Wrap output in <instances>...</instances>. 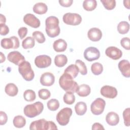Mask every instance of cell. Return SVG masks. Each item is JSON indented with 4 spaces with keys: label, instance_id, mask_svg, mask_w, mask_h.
<instances>
[{
    "label": "cell",
    "instance_id": "cell-3",
    "mask_svg": "<svg viewBox=\"0 0 130 130\" xmlns=\"http://www.w3.org/2000/svg\"><path fill=\"white\" fill-rule=\"evenodd\" d=\"M30 130H50L57 129V127L52 121H47L41 119L32 122L29 126Z\"/></svg>",
    "mask_w": 130,
    "mask_h": 130
},
{
    "label": "cell",
    "instance_id": "cell-16",
    "mask_svg": "<svg viewBox=\"0 0 130 130\" xmlns=\"http://www.w3.org/2000/svg\"><path fill=\"white\" fill-rule=\"evenodd\" d=\"M118 66L119 70L124 77L126 78L130 77V63L127 60L123 59L120 61Z\"/></svg>",
    "mask_w": 130,
    "mask_h": 130
},
{
    "label": "cell",
    "instance_id": "cell-6",
    "mask_svg": "<svg viewBox=\"0 0 130 130\" xmlns=\"http://www.w3.org/2000/svg\"><path fill=\"white\" fill-rule=\"evenodd\" d=\"M72 115V110L69 107H66L60 110L56 115V119L58 124L65 126L68 124L70 118Z\"/></svg>",
    "mask_w": 130,
    "mask_h": 130
},
{
    "label": "cell",
    "instance_id": "cell-40",
    "mask_svg": "<svg viewBox=\"0 0 130 130\" xmlns=\"http://www.w3.org/2000/svg\"><path fill=\"white\" fill-rule=\"evenodd\" d=\"M121 46L126 50L130 49V39L128 37L123 38L120 40Z\"/></svg>",
    "mask_w": 130,
    "mask_h": 130
},
{
    "label": "cell",
    "instance_id": "cell-32",
    "mask_svg": "<svg viewBox=\"0 0 130 130\" xmlns=\"http://www.w3.org/2000/svg\"><path fill=\"white\" fill-rule=\"evenodd\" d=\"M23 98L27 102L34 101L36 98V93L32 90L27 89L23 93Z\"/></svg>",
    "mask_w": 130,
    "mask_h": 130
},
{
    "label": "cell",
    "instance_id": "cell-29",
    "mask_svg": "<svg viewBox=\"0 0 130 130\" xmlns=\"http://www.w3.org/2000/svg\"><path fill=\"white\" fill-rule=\"evenodd\" d=\"M35 41L33 37H27L22 42V46L24 49H30L34 47Z\"/></svg>",
    "mask_w": 130,
    "mask_h": 130
},
{
    "label": "cell",
    "instance_id": "cell-46",
    "mask_svg": "<svg viewBox=\"0 0 130 130\" xmlns=\"http://www.w3.org/2000/svg\"><path fill=\"white\" fill-rule=\"evenodd\" d=\"M92 129L95 130V129H105L103 126L100 123L96 122L94 123L92 126Z\"/></svg>",
    "mask_w": 130,
    "mask_h": 130
},
{
    "label": "cell",
    "instance_id": "cell-25",
    "mask_svg": "<svg viewBox=\"0 0 130 130\" xmlns=\"http://www.w3.org/2000/svg\"><path fill=\"white\" fill-rule=\"evenodd\" d=\"M13 123L15 127L17 128H22L24 127L26 124V119L21 115H17L14 117Z\"/></svg>",
    "mask_w": 130,
    "mask_h": 130
},
{
    "label": "cell",
    "instance_id": "cell-48",
    "mask_svg": "<svg viewBox=\"0 0 130 130\" xmlns=\"http://www.w3.org/2000/svg\"><path fill=\"white\" fill-rule=\"evenodd\" d=\"M1 63H2V62H4L5 61L6 57H5V55H4L3 53L2 52H1Z\"/></svg>",
    "mask_w": 130,
    "mask_h": 130
},
{
    "label": "cell",
    "instance_id": "cell-22",
    "mask_svg": "<svg viewBox=\"0 0 130 130\" xmlns=\"http://www.w3.org/2000/svg\"><path fill=\"white\" fill-rule=\"evenodd\" d=\"M90 91L91 89L90 86L87 84H83L79 86L76 93L80 96L85 97L90 94Z\"/></svg>",
    "mask_w": 130,
    "mask_h": 130
},
{
    "label": "cell",
    "instance_id": "cell-33",
    "mask_svg": "<svg viewBox=\"0 0 130 130\" xmlns=\"http://www.w3.org/2000/svg\"><path fill=\"white\" fill-rule=\"evenodd\" d=\"M91 70L94 75H99L103 71V65L99 62H94L91 66Z\"/></svg>",
    "mask_w": 130,
    "mask_h": 130
},
{
    "label": "cell",
    "instance_id": "cell-39",
    "mask_svg": "<svg viewBox=\"0 0 130 130\" xmlns=\"http://www.w3.org/2000/svg\"><path fill=\"white\" fill-rule=\"evenodd\" d=\"M130 108H127L125 109L123 112V117L124 120V125L126 126H129L130 125Z\"/></svg>",
    "mask_w": 130,
    "mask_h": 130
},
{
    "label": "cell",
    "instance_id": "cell-7",
    "mask_svg": "<svg viewBox=\"0 0 130 130\" xmlns=\"http://www.w3.org/2000/svg\"><path fill=\"white\" fill-rule=\"evenodd\" d=\"M64 23L70 25H78L82 22L81 16L77 13H67L63 15L62 17Z\"/></svg>",
    "mask_w": 130,
    "mask_h": 130
},
{
    "label": "cell",
    "instance_id": "cell-27",
    "mask_svg": "<svg viewBox=\"0 0 130 130\" xmlns=\"http://www.w3.org/2000/svg\"><path fill=\"white\" fill-rule=\"evenodd\" d=\"M64 73L71 75L73 78H75L79 73V69L76 64H72L69 66L64 70Z\"/></svg>",
    "mask_w": 130,
    "mask_h": 130
},
{
    "label": "cell",
    "instance_id": "cell-23",
    "mask_svg": "<svg viewBox=\"0 0 130 130\" xmlns=\"http://www.w3.org/2000/svg\"><path fill=\"white\" fill-rule=\"evenodd\" d=\"M68 62L67 57L64 54H58L54 58V63L58 67H63Z\"/></svg>",
    "mask_w": 130,
    "mask_h": 130
},
{
    "label": "cell",
    "instance_id": "cell-30",
    "mask_svg": "<svg viewBox=\"0 0 130 130\" xmlns=\"http://www.w3.org/2000/svg\"><path fill=\"white\" fill-rule=\"evenodd\" d=\"M1 46L5 49H10L14 48V43L13 40L10 38H4L1 40Z\"/></svg>",
    "mask_w": 130,
    "mask_h": 130
},
{
    "label": "cell",
    "instance_id": "cell-43",
    "mask_svg": "<svg viewBox=\"0 0 130 130\" xmlns=\"http://www.w3.org/2000/svg\"><path fill=\"white\" fill-rule=\"evenodd\" d=\"M27 34V28L25 27H20L18 30V34L20 39H23Z\"/></svg>",
    "mask_w": 130,
    "mask_h": 130
},
{
    "label": "cell",
    "instance_id": "cell-4",
    "mask_svg": "<svg viewBox=\"0 0 130 130\" xmlns=\"http://www.w3.org/2000/svg\"><path fill=\"white\" fill-rule=\"evenodd\" d=\"M44 109V105L41 102H37L25 106L23 109L24 115L29 118H34L40 114Z\"/></svg>",
    "mask_w": 130,
    "mask_h": 130
},
{
    "label": "cell",
    "instance_id": "cell-28",
    "mask_svg": "<svg viewBox=\"0 0 130 130\" xmlns=\"http://www.w3.org/2000/svg\"><path fill=\"white\" fill-rule=\"evenodd\" d=\"M97 6L95 0H85L83 3V7L87 11H91L94 10Z\"/></svg>",
    "mask_w": 130,
    "mask_h": 130
},
{
    "label": "cell",
    "instance_id": "cell-44",
    "mask_svg": "<svg viewBox=\"0 0 130 130\" xmlns=\"http://www.w3.org/2000/svg\"><path fill=\"white\" fill-rule=\"evenodd\" d=\"M59 3L60 5L64 7H70L73 2V0H59Z\"/></svg>",
    "mask_w": 130,
    "mask_h": 130
},
{
    "label": "cell",
    "instance_id": "cell-24",
    "mask_svg": "<svg viewBox=\"0 0 130 130\" xmlns=\"http://www.w3.org/2000/svg\"><path fill=\"white\" fill-rule=\"evenodd\" d=\"M75 110L78 115H83L87 111V106L83 102H78L75 106Z\"/></svg>",
    "mask_w": 130,
    "mask_h": 130
},
{
    "label": "cell",
    "instance_id": "cell-12",
    "mask_svg": "<svg viewBox=\"0 0 130 130\" xmlns=\"http://www.w3.org/2000/svg\"><path fill=\"white\" fill-rule=\"evenodd\" d=\"M101 94L104 97L109 99H114L117 95V90L114 87L105 85L103 86L100 91Z\"/></svg>",
    "mask_w": 130,
    "mask_h": 130
},
{
    "label": "cell",
    "instance_id": "cell-37",
    "mask_svg": "<svg viewBox=\"0 0 130 130\" xmlns=\"http://www.w3.org/2000/svg\"><path fill=\"white\" fill-rule=\"evenodd\" d=\"M32 37L39 43H43L45 41V37L44 34L40 31H35L32 33Z\"/></svg>",
    "mask_w": 130,
    "mask_h": 130
},
{
    "label": "cell",
    "instance_id": "cell-47",
    "mask_svg": "<svg viewBox=\"0 0 130 130\" xmlns=\"http://www.w3.org/2000/svg\"><path fill=\"white\" fill-rule=\"evenodd\" d=\"M0 24L1 23H4L5 24L6 22V18L5 17V16L3 15L2 14H0Z\"/></svg>",
    "mask_w": 130,
    "mask_h": 130
},
{
    "label": "cell",
    "instance_id": "cell-14",
    "mask_svg": "<svg viewBox=\"0 0 130 130\" xmlns=\"http://www.w3.org/2000/svg\"><path fill=\"white\" fill-rule=\"evenodd\" d=\"M106 55L113 60H117L120 58L122 55V52L120 49L114 47L110 46L105 51Z\"/></svg>",
    "mask_w": 130,
    "mask_h": 130
},
{
    "label": "cell",
    "instance_id": "cell-36",
    "mask_svg": "<svg viewBox=\"0 0 130 130\" xmlns=\"http://www.w3.org/2000/svg\"><path fill=\"white\" fill-rule=\"evenodd\" d=\"M104 7L108 10H111L115 8L116 6V1L115 0H101Z\"/></svg>",
    "mask_w": 130,
    "mask_h": 130
},
{
    "label": "cell",
    "instance_id": "cell-35",
    "mask_svg": "<svg viewBox=\"0 0 130 130\" xmlns=\"http://www.w3.org/2000/svg\"><path fill=\"white\" fill-rule=\"evenodd\" d=\"M75 64L77 66L79 72H80V74L82 75H85L87 73V67L85 64V63L80 59H77L76 60Z\"/></svg>",
    "mask_w": 130,
    "mask_h": 130
},
{
    "label": "cell",
    "instance_id": "cell-26",
    "mask_svg": "<svg viewBox=\"0 0 130 130\" xmlns=\"http://www.w3.org/2000/svg\"><path fill=\"white\" fill-rule=\"evenodd\" d=\"M118 32L120 34H125L129 29V24L127 21H122L120 22L117 27Z\"/></svg>",
    "mask_w": 130,
    "mask_h": 130
},
{
    "label": "cell",
    "instance_id": "cell-10",
    "mask_svg": "<svg viewBox=\"0 0 130 130\" xmlns=\"http://www.w3.org/2000/svg\"><path fill=\"white\" fill-rule=\"evenodd\" d=\"M35 63L39 68H46L51 65V58L49 56L47 55H39L35 58Z\"/></svg>",
    "mask_w": 130,
    "mask_h": 130
},
{
    "label": "cell",
    "instance_id": "cell-41",
    "mask_svg": "<svg viewBox=\"0 0 130 130\" xmlns=\"http://www.w3.org/2000/svg\"><path fill=\"white\" fill-rule=\"evenodd\" d=\"M8 120V116L6 113L4 111H0V125L5 124Z\"/></svg>",
    "mask_w": 130,
    "mask_h": 130
},
{
    "label": "cell",
    "instance_id": "cell-49",
    "mask_svg": "<svg viewBox=\"0 0 130 130\" xmlns=\"http://www.w3.org/2000/svg\"><path fill=\"white\" fill-rule=\"evenodd\" d=\"M127 1H124L123 4H124V6H125V7H126L128 9H129V2L127 3Z\"/></svg>",
    "mask_w": 130,
    "mask_h": 130
},
{
    "label": "cell",
    "instance_id": "cell-45",
    "mask_svg": "<svg viewBox=\"0 0 130 130\" xmlns=\"http://www.w3.org/2000/svg\"><path fill=\"white\" fill-rule=\"evenodd\" d=\"M11 38L13 40L14 43V47L13 49H15L18 48L19 47V44H20L18 38L15 36H12V37H11Z\"/></svg>",
    "mask_w": 130,
    "mask_h": 130
},
{
    "label": "cell",
    "instance_id": "cell-8",
    "mask_svg": "<svg viewBox=\"0 0 130 130\" xmlns=\"http://www.w3.org/2000/svg\"><path fill=\"white\" fill-rule=\"evenodd\" d=\"M105 106L106 102L104 100L101 98H97L91 103L90 110L93 114L99 115L104 112Z\"/></svg>",
    "mask_w": 130,
    "mask_h": 130
},
{
    "label": "cell",
    "instance_id": "cell-1",
    "mask_svg": "<svg viewBox=\"0 0 130 130\" xmlns=\"http://www.w3.org/2000/svg\"><path fill=\"white\" fill-rule=\"evenodd\" d=\"M59 22V19L55 16H51L46 19L45 30L49 37L55 38L59 35L60 29Z\"/></svg>",
    "mask_w": 130,
    "mask_h": 130
},
{
    "label": "cell",
    "instance_id": "cell-9",
    "mask_svg": "<svg viewBox=\"0 0 130 130\" xmlns=\"http://www.w3.org/2000/svg\"><path fill=\"white\" fill-rule=\"evenodd\" d=\"M84 58L88 61H92L98 59L100 57V51L95 47H89L84 52Z\"/></svg>",
    "mask_w": 130,
    "mask_h": 130
},
{
    "label": "cell",
    "instance_id": "cell-21",
    "mask_svg": "<svg viewBox=\"0 0 130 130\" xmlns=\"http://www.w3.org/2000/svg\"><path fill=\"white\" fill-rule=\"evenodd\" d=\"M48 10L47 6L43 3H38L34 5L33 11L36 14L42 15L45 14Z\"/></svg>",
    "mask_w": 130,
    "mask_h": 130
},
{
    "label": "cell",
    "instance_id": "cell-38",
    "mask_svg": "<svg viewBox=\"0 0 130 130\" xmlns=\"http://www.w3.org/2000/svg\"><path fill=\"white\" fill-rule=\"evenodd\" d=\"M38 95L40 99L44 100H46L50 97L51 93L49 90L43 88L39 90Z\"/></svg>",
    "mask_w": 130,
    "mask_h": 130
},
{
    "label": "cell",
    "instance_id": "cell-31",
    "mask_svg": "<svg viewBox=\"0 0 130 130\" xmlns=\"http://www.w3.org/2000/svg\"><path fill=\"white\" fill-rule=\"evenodd\" d=\"M63 102L68 105H72L75 101V96L74 93L71 91H67L64 94Z\"/></svg>",
    "mask_w": 130,
    "mask_h": 130
},
{
    "label": "cell",
    "instance_id": "cell-15",
    "mask_svg": "<svg viewBox=\"0 0 130 130\" xmlns=\"http://www.w3.org/2000/svg\"><path fill=\"white\" fill-rule=\"evenodd\" d=\"M40 83L43 86H50L52 85L55 81L54 75L50 72L43 73L40 77Z\"/></svg>",
    "mask_w": 130,
    "mask_h": 130
},
{
    "label": "cell",
    "instance_id": "cell-13",
    "mask_svg": "<svg viewBox=\"0 0 130 130\" xmlns=\"http://www.w3.org/2000/svg\"><path fill=\"white\" fill-rule=\"evenodd\" d=\"M23 21L27 25L33 28H38L40 26V21L34 15L28 13L23 17Z\"/></svg>",
    "mask_w": 130,
    "mask_h": 130
},
{
    "label": "cell",
    "instance_id": "cell-34",
    "mask_svg": "<svg viewBox=\"0 0 130 130\" xmlns=\"http://www.w3.org/2000/svg\"><path fill=\"white\" fill-rule=\"evenodd\" d=\"M47 106L49 110L52 111H55L59 107V103L55 99L50 100L47 103Z\"/></svg>",
    "mask_w": 130,
    "mask_h": 130
},
{
    "label": "cell",
    "instance_id": "cell-11",
    "mask_svg": "<svg viewBox=\"0 0 130 130\" xmlns=\"http://www.w3.org/2000/svg\"><path fill=\"white\" fill-rule=\"evenodd\" d=\"M7 58L10 62L17 66L20 65L22 62L25 61L24 56L17 51L10 52L7 55Z\"/></svg>",
    "mask_w": 130,
    "mask_h": 130
},
{
    "label": "cell",
    "instance_id": "cell-18",
    "mask_svg": "<svg viewBox=\"0 0 130 130\" xmlns=\"http://www.w3.org/2000/svg\"><path fill=\"white\" fill-rule=\"evenodd\" d=\"M106 121L111 126L116 125L119 121V115L114 112H109L106 116Z\"/></svg>",
    "mask_w": 130,
    "mask_h": 130
},
{
    "label": "cell",
    "instance_id": "cell-5",
    "mask_svg": "<svg viewBox=\"0 0 130 130\" xmlns=\"http://www.w3.org/2000/svg\"><path fill=\"white\" fill-rule=\"evenodd\" d=\"M18 71L23 78L27 81H30L34 78V72L30 63L27 61L25 60L18 66Z\"/></svg>",
    "mask_w": 130,
    "mask_h": 130
},
{
    "label": "cell",
    "instance_id": "cell-20",
    "mask_svg": "<svg viewBox=\"0 0 130 130\" xmlns=\"http://www.w3.org/2000/svg\"><path fill=\"white\" fill-rule=\"evenodd\" d=\"M5 91L8 95L10 96H15L18 93V89L15 84L12 83H10L6 85Z\"/></svg>",
    "mask_w": 130,
    "mask_h": 130
},
{
    "label": "cell",
    "instance_id": "cell-2",
    "mask_svg": "<svg viewBox=\"0 0 130 130\" xmlns=\"http://www.w3.org/2000/svg\"><path fill=\"white\" fill-rule=\"evenodd\" d=\"M59 84L61 88L66 91L76 92L79 85L73 80V78L69 74L64 73L59 78Z\"/></svg>",
    "mask_w": 130,
    "mask_h": 130
},
{
    "label": "cell",
    "instance_id": "cell-42",
    "mask_svg": "<svg viewBox=\"0 0 130 130\" xmlns=\"http://www.w3.org/2000/svg\"><path fill=\"white\" fill-rule=\"evenodd\" d=\"M0 27H1V32H0L1 35L5 36L9 33V28L7 25L4 23H1Z\"/></svg>",
    "mask_w": 130,
    "mask_h": 130
},
{
    "label": "cell",
    "instance_id": "cell-17",
    "mask_svg": "<svg viewBox=\"0 0 130 130\" xmlns=\"http://www.w3.org/2000/svg\"><path fill=\"white\" fill-rule=\"evenodd\" d=\"M88 39L93 42L100 41L102 37V31L98 28L93 27L90 28L87 32Z\"/></svg>",
    "mask_w": 130,
    "mask_h": 130
},
{
    "label": "cell",
    "instance_id": "cell-19",
    "mask_svg": "<svg viewBox=\"0 0 130 130\" xmlns=\"http://www.w3.org/2000/svg\"><path fill=\"white\" fill-rule=\"evenodd\" d=\"M53 47L57 52H63L67 48V43L63 39H59L54 42Z\"/></svg>",
    "mask_w": 130,
    "mask_h": 130
}]
</instances>
